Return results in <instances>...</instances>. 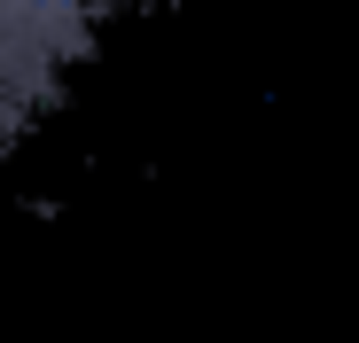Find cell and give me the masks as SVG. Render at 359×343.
Returning <instances> with one entry per match:
<instances>
[{
  "instance_id": "cell-1",
  "label": "cell",
  "mask_w": 359,
  "mask_h": 343,
  "mask_svg": "<svg viewBox=\"0 0 359 343\" xmlns=\"http://www.w3.org/2000/svg\"><path fill=\"white\" fill-rule=\"evenodd\" d=\"M109 0H0V141L32 133L71 94Z\"/></svg>"
}]
</instances>
